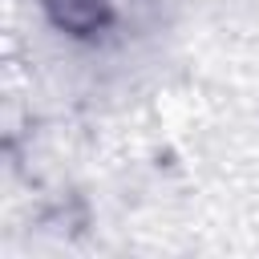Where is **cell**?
Masks as SVG:
<instances>
[{
  "label": "cell",
  "instance_id": "1",
  "mask_svg": "<svg viewBox=\"0 0 259 259\" xmlns=\"http://www.w3.org/2000/svg\"><path fill=\"white\" fill-rule=\"evenodd\" d=\"M49 20L73 36H89L109 20V0H40Z\"/></svg>",
  "mask_w": 259,
  "mask_h": 259
}]
</instances>
